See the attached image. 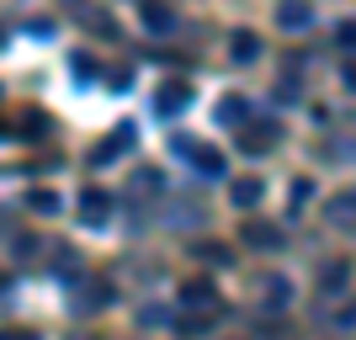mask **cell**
<instances>
[{
	"label": "cell",
	"mask_w": 356,
	"mask_h": 340,
	"mask_svg": "<svg viewBox=\"0 0 356 340\" xmlns=\"http://www.w3.org/2000/svg\"><path fill=\"white\" fill-rule=\"evenodd\" d=\"M128 149H134V122H118V133L106 138V144H96V160H118Z\"/></svg>",
	"instance_id": "ba28073f"
},
{
	"label": "cell",
	"mask_w": 356,
	"mask_h": 340,
	"mask_svg": "<svg viewBox=\"0 0 356 340\" xmlns=\"http://www.w3.org/2000/svg\"><path fill=\"white\" fill-rule=\"evenodd\" d=\"M106 303H112V287H106V282H86L80 298H74V309H80V314H96V309H106Z\"/></svg>",
	"instance_id": "9c48e42d"
},
{
	"label": "cell",
	"mask_w": 356,
	"mask_h": 340,
	"mask_svg": "<svg viewBox=\"0 0 356 340\" xmlns=\"http://www.w3.org/2000/svg\"><path fill=\"white\" fill-rule=\"evenodd\" d=\"M218 118H223V122H239V118H245V102H239V96H229V102L218 106Z\"/></svg>",
	"instance_id": "e0dca14e"
},
{
	"label": "cell",
	"mask_w": 356,
	"mask_h": 340,
	"mask_svg": "<svg viewBox=\"0 0 356 340\" xmlns=\"http://www.w3.org/2000/svg\"><path fill=\"white\" fill-rule=\"evenodd\" d=\"M309 22H314L309 0H277V27H282V32H303Z\"/></svg>",
	"instance_id": "6da1fadb"
},
{
	"label": "cell",
	"mask_w": 356,
	"mask_h": 340,
	"mask_svg": "<svg viewBox=\"0 0 356 340\" xmlns=\"http://www.w3.org/2000/svg\"><path fill=\"white\" fill-rule=\"evenodd\" d=\"M335 38H341V48H351V54H356V22H341V32H335Z\"/></svg>",
	"instance_id": "d6986e66"
},
{
	"label": "cell",
	"mask_w": 356,
	"mask_h": 340,
	"mask_svg": "<svg viewBox=\"0 0 356 340\" xmlns=\"http://www.w3.org/2000/svg\"><path fill=\"white\" fill-rule=\"evenodd\" d=\"M346 282H351V266H346V261H330V266L319 271V298H330V293H341Z\"/></svg>",
	"instance_id": "7c38bea8"
},
{
	"label": "cell",
	"mask_w": 356,
	"mask_h": 340,
	"mask_svg": "<svg viewBox=\"0 0 356 340\" xmlns=\"http://www.w3.org/2000/svg\"><path fill=\"white\" fill-rule=\"evenodd\" d=\"M287 298H293V282L287 277H266L261 282V303H266V309H287Z\"/></svg>",
	"instance_id": "8fae6325"
},
{
	"label": "cell",
	"mask_w": 356,
	"mask_h": 340,
	"mask_svg": "<svg viewBox=\"0 0 356 340\" xmlns=\"http://www.w3.org/2000/svg\"><path fill=\"white\" fill-rule=\"evenodd\" d=\"M138 16H144L149 32H170V27H176V11H170L165 0H144V6H138Z\"/></svg>",
	"instance_id": "5b68a950"
},
{
	"label": "cell",
	"mask_w": 356,
	"mask_h": 340,
	"mask_svg": "<svg viewBox=\"0 0 356 340\" xmlns=\"http://www.w3.org/2000/svg\"><path fill=\"white\" fill-rule=\"evenodd\" d=\"M229 59L234 64H255L261 59V38H255V32H234V38H229Z\"/></svg>",
	"instance_id": "30bf717a"
},
{
	"label": "cell",
	"mask_w": 356,
	"mask_h": 340,
	"mask_svg": "<svg viewBox=\"0 0 356 340\" xmlns=\"http://www.w3.org/2000/svg\"><path fill=\"white\" fill-rule=\"evenodd\" d=\"M0 48H6V32H0Z\"/></svg>",
	"instance_id": "603a6c76"
},
{
	"label": "cell",
	"mask_w": 356,
	"mask_h": 340,
	"mask_svg": "<svg viewBox=\"0 0 356 340\" xmlns=\"http://www.w3.org/2000/svg\"><path fill=\"white\" fill-rule=\"evenodd\" d=\"M80 218H86V223H106V218H112V197L90 186V192L80 197Z\"/></svg>",
	"instance_id": "52a82bcc"
},
{
	"label": "cell",
	"mask_w": 356,
	"mask_h": 340,
	"mask_svg": "<svg viewBox=\"0 0 356 340\" xmlns=\"http://www.w3.org/2000/svg\"><path fill=\"white\" fill-rule=\"evenodd\" d=\"M202 261H213V266H223V261H229V250H223V245H208V250H202Z\"/></svg>",
	"instance_id": "ffe728a7"
},
{
	"label": "cell",
	"mask_w": 356,
	"mask_h": 340,
	"mask_svg": "<svg viewBox=\"0 0 356 340\" xmlns=\"http://www.w3.org/2000/svg\"><path fill=\"white\" fill-rule=\"evenodd\" d=\"M255 133H245L239 138V149H250V154H261V149H271L277 144V128H271V122H250Z\"/></svg>",
	"instance_id": "5bb4252c"
},
{
	"label": "cell",
	"mask_w": 356,
	"mask_h": 340,
	"mask_svg": "<svg viewBox=\"0 0 356 340\" xmlns=\"http://www.w3.org/2000/svg\"><path fill=\"white\" fill-rule=\"evenodd\" d=\"M0 340H38L32 330H0Z\"/></svg>",
	"instance_id": "44dd1931"
},
{
	"label": "cell",
	"mask_w": 356,
	"mask_h": 340,
	"mask_svg": "<svg viewBox=\"0 0 356 340\" xmlns=\"http://www.w3.org/2000/svg\"><path fill=\"white\" fill-rule=\"evenodd\" d=\"M239 239H245V245H255V250H277V245H282V229H271V223L250 218L245 229H239Z\"/></svg>",
	"instance_id": "3957f363"
},
{
	"label": "cell",
	"mask_w": 356,
	"mask_h": 340,
	"mask_svg": "<svg viewBox=\"0 0 356 340\" xmlns=\"http://www.w3.org/2000/svg\"><path fill=\"white\" fill-rule=\"evenodd\" d=\"M186 154H192V160L202 165V176H223V154H218V149H208V144H192Z\"/></svg>",
	"instance_id": "9a60e30c"
},
{
	"label": "cell",
	"mask_w": 356,
	"mask_h": 340,
	"mask_svg": "<svg viewBox=\"0 0 356 340\" xmlns=\"http://www.w3.org/2000/svg\"><path fill=\"white\" fill-rule=\"evenodd\" d=\"M165 319H170V314H165L160 303H144V309H138V325H165Z\"/></svg>",
	"instance_id": "2e32d148"
},
{
	"label": "cell",
	"mask_w": 356,
	"mask_h": 340,
	"mask_svg": "<svg viewBox=\"0 0 356 340\" xmlns=\"http://www.w3.org/2000/svg\"><path fill=\"white\" fill-rule=\"evenodd\" d=\"M261 192H266V186H261V181H255V176H239L234 186H229V202H234L239 213H250V207L261 202Z\"/></svg>",
	"instance_id": "8992f818"
},
{
	"label": "cell",
	"mask_w": 356,
	"mask_h": 340,
	"mask_svg": "<svg viewBox=\"0 0 356 340\" xmlns=\"http://www.w3.org/2000/svg\"><path fill=\"white\" fill-rule=\"evenodd\" d=\"M181 303L213 314V309H218V293H213V282H186V287H181Z\"/></svg>",
	"instance_id": "277c9868"
},
{
	"label": "cell",
	"mask_w": 356,
	"mask_h": 340,
	"mask_svg": "<svg viewBox=\"0 0 356 340\" xmlns=\"http://www.w3.org/2000/svg\"><path fill=\"white\" fill-rule=\"evenodd\" d=\"M32 207H38V213H54V207H59V197H54V192H32Z\"/></svg>",
	"instance_id": "ac0fdd59"
},
{
	"label": "cell",
	"mask_w": 356,
	"mask_h": 340,
	"mask_svg": "<svg viewBox=\"0 0 356 340\" xmlns=\"http://www.w3.org/2000/svg\"><path fill=\"white\" fill-rule=\"evenodd\" d=\"M325 218L335 223V229H356V192H335L325 202Z\"/></svg>",
	"instance_id": "7a4b0ae2"
},
{
	"label": "cell",
	"mask_w": 356,
	"mask_h": 340,
	"mask_svg": "<svg viewBox=\"0 0 356 340\" xmlns=\"http://www.w3.org/2000/svg\"><path fill=\"white\" fill-rule=\"evenodd\" d=\"M341 80H346V90H356V64H346V74H341Z\"/></svg>",
	"instance_id": "7402d4cb"
},
{
	"label": "cell",
	"mask_w": 356,
	"mask_h": 340,
	"mask_svg": "<svg viewBox=\"0 0 356 340\" xmlns=\"http://www.w3.org/2000/svg\"><path fill=\"white\" fill-rule=\"evenodd\" d=\"M186 102H192V86H165L160 96H154V106H160L165 118H176V112H181Z\"/></svg>",
	"instance_id": "4fadbf2b"
}]
</instances>
